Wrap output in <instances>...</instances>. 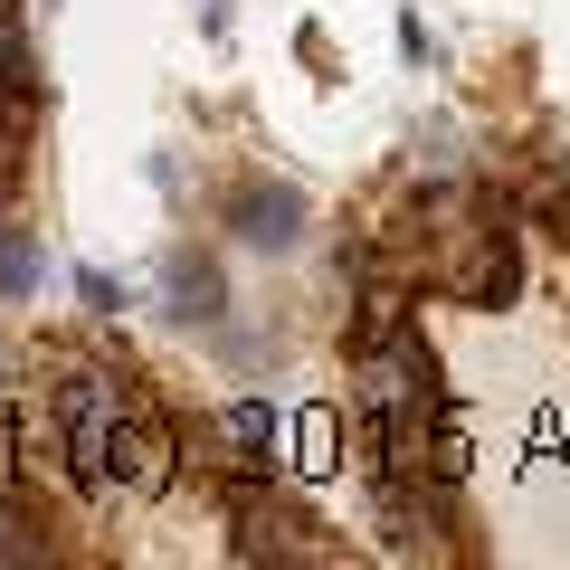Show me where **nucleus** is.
I'll return each instance as SVG.
<instances>
[{
	"label": "nucleus",
	"mask_w": 570,
	"mask_h": 570,
	"mask_svg": "<svg viewBox=\"0 0 570 570\" xmlns=\"http://www.w3.org/2000/svg\"><path fill=\"white\" fill-rule=\"evenodd\" d=\"M48 285V257H39V228H10L0 219V305H20Z\"/></svg>",
	"instance_id": "5"
},
{
	"label": "nucleus",
	"mask_w": 570,
	"mask_h": 570,
	"mask_svg": "<svg viewBox=\"0 0 570 570\" xmlns=\"http://www.w3.org/2000/svg\"><path fill=\"white\" fill-rule=\"evenodd\" d=\"M77 295H86V314H124V305H134L124 276H105V266H77Z\"/></svg>",
	"instance_id": "7"
},
{
	"label": "nucleus",
	"mask_w": 570,
	"mask_h": 570,
	"mask_svg": "<svg viewBox=\"0 0 570 570\" xmlns=\"http://www.w3.org/2000/svg\"><path fill=\"white\" fill-rule=\"evenodd\" d=\"M228 228H238V247L285 257V247H305V190L295 181H238L228 190Z\"/></svg>",
	"instance_id": "2"
},
{
	"label": "nucleus",
	"mask_w": 570,
	"mask_h": 570,
	"mask_svg": "<svg viewBox=\"0 0 570 570\" xmlns=\"http://www.w3.org/2000/svg\"><path fill=\"white\" fill-rule=\"evenodd\" d=\"M142 390L124 381V371H67L58 381V456H67V485L77 494H105L96 485V456H105V428L134 409Z\"/></svg>",
	"instance_id": "1"
},
{
	"label": "nucleus",
	"mask_w": 570,
	"mask_h": 570,
	"mask_svg": "<svg viewBox=\"0 0 570 570\" xmlns=\"http://www.w3.org/2000/svg\"><path fill=\"white\" fill-rule=\"evenodd\" d=\"M523 219L542 228V238H561V247H570V153H561V163L542 171V181H532V200H523Z\"/></svg>",
	"instance_id": "6"
},
{
	"label": "nucleus",
	"mask_w": 570,
	"mask_h": 570,
	"mask_svg": "<svg viewBox=\"0 0 570 570\" xmlns=\"http://www.w3.org/2000/svg\"><path fill=\"white\" fill-rule=\"evenodd\" d=\"M0 96H29V105L48 96V86H39V39H29L20 0H0Z\"/></svg>",
	"instance_id": "4"
},
{
	"label": "nucleus",
	"mask_w": 570,
	"mask_h": 570,
	"mask_svg": "<svg viewBox=\"0 0 570 570\" xmlns=\"http://www.w3.org/2000/svg\"><path fill=\"white\" fill-rule=\"evenodd\" d=\"M163 295H171V324H190V333H219V324H228V285H219V266L190 257V247H171Z\"/></svg>",
	"instance_id": "3"
}]
</instances>
